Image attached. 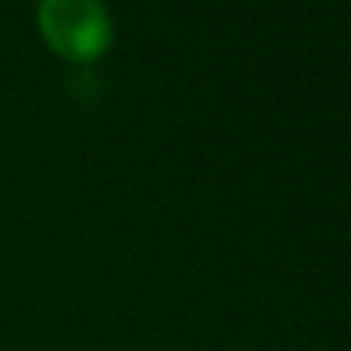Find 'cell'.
I'll return each mask as SVG.
<instances>
[{
	"label": "cell",
	"mask_w": 351,
	"mask_h": 351,
	"mask_svg": "<svg viewBox=\"0 0 351 351\" xmlns=\"http://www.w3.org/2000/svg\"><path fill=\"white\" fill-rule=\"evenodd\" d=\"M37 25L43 40L71 62L96 59L111 40V19L102 0H40Z\"/></svg>",
	"instance_id": "cell-1"
}]
</instances>
